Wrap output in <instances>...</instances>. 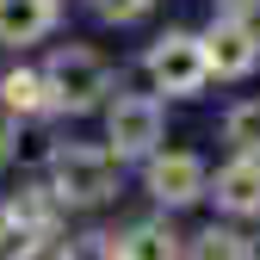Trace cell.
Listing matches in <instances>:
<instances>
[{"label": "cell", "instance_id": "52a82bcc", "mask_svg": "<svg viewBox=\"0 0 260 260\" xmlns=\"http://www.w3.org/2000/svg\"><path fill=\"white\" fill-rule=\"evenodd\" d=\"M56 0H0V44H38L56 25Z\"/></svg>", "mask_w": 260, "mask_h": 260}, {"label": "cell", "instance_id": "9c48e42d", "mask_svg": "<svg viewBox=\"0 0 260 260\" xmlns=\"http://www.w3.org/2000/svg\"><path fill=\"white\" fill-rule=\"evenodd\" d=\"M217 205H223V211H236V217L260 211V161H254V155L230 161V168L217 174Z\"/></svg>", "mask_w": 260, "mask_h": 260}, {"label": "cell", "instance_id": "5bb4252c", "mask_svg": "<svg viewBox=\"0 0 260 260\" xmlns=\"http://www.w3.org/2000/svg\"><path fill=\"white\" fill-rule=\"evenodd\" d=\"M69 260H124V242L118 236H81V242H69Z\"/></svg>", "mask_w": 260, "mask_h": 260}, {"label": "cell", "instance_id": "8fae6325", "mask_svg": "<svg viewBox=\"0 0 260 260\" xmlns=\"http://www.w3.org/2000/svg\"><path fill=\"white\" fill-rule=\"evenodd\" d=\"M124 242V260H180V242L161 230V223H137L130 236H118Z\"/></svg>", "mask_w": 260, "mask_h": 260}, {"label": "cell", "instance_id": "e0dca14e", "mask_svg": "<svg viewBox=\"0 0 260 260\" xmlns=\"http://www.w3.org/2000/svg\"><path fill=\"white\" fill-rule=\"evenodd\" d=\"M260 7V0H223V13H230V19H242V13H254Z\"/></svg>", "mask_w": 260, "mask_h": 260}, {"label": "cell", "instance_id": "7a4b0ae2", "mask_svg": "<svg viewBox=\"0 0 260 260\" xmlns=\"http://www.w3.org/2000/svg\"><path fill=\"white\" fill-rule=\"evenodd\" d=\"M44 75H50V93H56L62 112H93L112 93V62L100 50H87V44H62Z\"/></svg>", "mask_w": 260, "mask_h": 260}, {"label": "cell", "instance_id": "2e32d148", "mask_svg": "<svg viewBox=\"0 0 260 260\" xmlns=\"http://www.w3.org/2000/svg\"><path fill=\"white\" fill-rule=\"evenodd\" d=\"M155 7V0H93V13L100 19H112V25H130V19H143Z\"/></svg>", "mask_w": 260, "mask_h": 260}, {"label": "cell", "instance_id": "ac0fdd59", "mask_svg": "<svg viewBox=\"0 0 260 260\" xmlns=\"http://www.w3.org/2000/svg\"><path fill=\"white\" fill-rule=\"evenodd\" d=\"M13 230H19V223H13V205H0V242H7Z\"/></svg>", "mask_w": 260, "mask_h": 260}, {"label": "cell", "instance_id": "ffe728a7", "mask_svg": "<svg viewBox=\"0 0 260 260\" xmlns=\"http://www.w3.org/2000/svg\"><path fill=\"white\" fill-rule=\"evenodd\" d=\"M254 260H260V242H254Z\"/></svg>", "mask_w": 260, "mask_h": 260}, {"label": "cell", "instance_id": "3957f363", "mask_svg": "<svg viewBox=\"0 0 260 260\" xmlns=\"http://www.w3.org/2000/svg\"><path fill=\"white\" fill-rule=\"evenodd\" d=\"M149 81H155V93L192 100V93L211 81L205 38H192V31H168V38H155V44H149Z\"/></svg>", "mask_w": 260, "mask_h": 260}, {"label": "cell", "instance_id": "9a60e30c", "mask_svg": "<svg viewBox=\"0 0 260 260\" xmlns=\"http://www.w3.org/2000/svg\"><path fill=\"white\" fill-rule=\"evenodd\" d=\"M7 260H69V248L50 242V236H19V248H13Z\"/></svg>", "mask_w": 260, "mask_h": 260}, {"label": "cell", "instance_id": "ba28073f", "mask_svg": "<svg viewBox=\"0 0 260 260\" xmlns=\"http://www.w3.org/2000/svg\"><path fill=\"white\" fill-rule=\"evenodd\" d=\"M0 106H7L13 118H44V112H56V93H50V75H31V69H13L7 81H0Z\"/></svg>", "mask_w": 260, "mask_h": 260}, {"label": "cell", "instance_id": "5b68a950", "mask_svg": "<svg viewBox=\"0 0 260 260\" xmlns=\"http://www.w3.org/2000/svg\"><path fill=\"white\" fill-rule=\"evenodd\" d=\"M106 137H112V155H155V143H161V106L155 100H118L106 112Z\"/></svg>", "mask_w": 260, "mask_h": 260}, {"label": "cell", "instance_id": "277c9868", "mask_svg": "<svg viewBox=\"0 0 260 260\" xmlns=\"http://www.w3.org/2000/svg\"><path fill=\"white\" fill-rule=\"evenodd\" d=\"M205 56H211V75L242 81V75H254V62H260V38H254L248 19H230V13H223L205 31Z\"/></svg>", "mask_w": 260, "mask_h": 260}, {"label": "cell", "instance_id": "7c38bea8", "mask_svg": "<svg viewBox=\"0 0 260 260\" xmlns=\"http://www.w3.org/2000/svg\"><path fill=\"white\" fill-rule=\"evenodd\" d=\"M223 143H236L242 155L260 149V100H242L230 118H223Z\"/></svg>", "mask_w": 260, "mask_h": 260}, {"label": "cell", "instance_id": "30bf717a", "mask_svg": "<svg viewBox=\"0 0 260 260\" xmlns=\"http://www.w3.org/2000/svg\"><path fill=\"white\" fill-rule=\"evenodd\" d=\"M56 186H25L19 199H13V223L19 230H31V236H50V223H56Z\"/></svg>", "mask_w": 260, "mask_h": 260}, {"label": "cell", "instance_id": "8992f818", "mask_svg": "<svg viewBox=\"0 0 260 260\" xmlns=\"http://www.w3.org/2000/svg\"><path fill=\"white\" fill-rule=\"evenodd\" d=\"M149 192H155L161 205L205 199V161L199 155H149Z\"/></svg>", "mask_w": 260, "mask_h": 260}, {"label": "cell", "instance_id": "4fadbf2b", "mask_svg": "<svg viewBox=\"0 0 260 260\" xmlns=\"http://www.w3.org/2000/svg\"><path fill=\"white\" fill-rule=\"evenodd\" d=\"M192 260H254V248L236 230H205L199 242H192Z\"/></svg>", "mask_w": 260, "mask_h": 260}, {"label": "cell", "instance_id": "6da1fadb", "mask_svg": "<svg viewBox=\"0 0 260 260\" xmlns=\"http://www.w3.org/2000/svg\"><path fill=\"white\" fill-rule=\"evenodd\" d=\"M50 186L62 205H100L118 186V155L112 149H87V143H62L50 155Z\"/></svg>", "mask_w": 260, "mask_h": 260}, {"label": "cell", "instance_id": "d6986e66", "mask_svg": "<svg viewBox=\"0 0 260 260\" xmlns=\"http://www.w3.org/2000/svg\"><path fill=\"white\" fill-rule=\"evenodd\" d=\"M7 155H13V137H7V124H0V168H7Z\"/></svg>", "mask_w": 260, "mask_h": 260}]
</instances>
